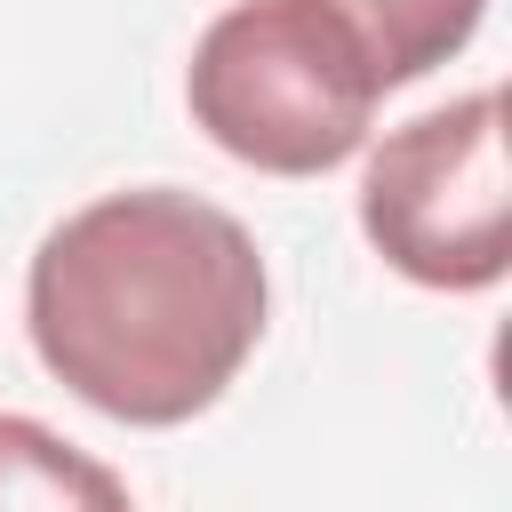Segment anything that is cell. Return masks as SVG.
I'll list each match as a JSON object with an SVG mask.
<instances>
[{"label": "cell", "instance_id": "6da1fadb", "mask_svg": "<svg viewBox=\"0 0 512 512\" xmlns=\"http://www.w3.org/2000/svg\"><path fill=\"white\" fill-rule=\"evenodd\" d=\"M24 312L64 392L120 424H184L264 336V256L192 192H104L40 240Z\"/></svg>", "mask_w": 512, "mask_h": 512}, {"label": "cell", "instance_id": "7a4b0ae2", "mask_svg": "<svg viewBox=\"0 0 512 512\" xmlns=\"http://www.w3.org/2000/svg\"><path fill=\"white\" fill-rule=\"evenodd\" d=\"M376 64L320 0H232L184 72L200 136L264 176H328L368 144Z\"/></svg>", "mask_w": 512, "mask_h": 512}, {"label": "cell", "instance_id": "3957f363", "mask_svg": "<svg viewBox=\"0 0 512 512\" xmlns=\"http://www.w3.org/2000/svg\"><path fill=\"white\" fill-rule=\"evenodd\" d=\"M360 232L416 288H496L512 264V168H504V96L472 88L440 112H416L368 152Z\"/></svg>", "mask_w": 512, "mask_h": 512}, {"label": "cell", "instance_id": "277c9868", "mask_svg": "<svg viewBox=\"0 0 512 512\" xmlns=\"http://www.w3.org/2000/svg\"><path fill=\"white\" fill-rule=\"evenodd\" d=\"M0 512H136L120 472L32 416H0Z\"/></svg>", "mask_w": 512, "mask_h": 512}, {"label": "cell", "instance_id": "5b68a950", "mask_svg": "<svg viewBox=\"0 0 512 512\" xmlns=\"http://www.w3.org/2000/svg\"><path fill=\"white\" fill-rule=\"evenodd\" d=\"M320 8L360 40V56L376 64L384 88L424 80L432 64H448L488 16V0H320Z\"/></svg>", "mask_w": 512, "mask_h": 512}]
</instances>
